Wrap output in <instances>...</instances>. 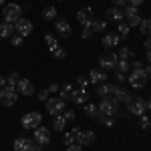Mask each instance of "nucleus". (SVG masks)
I'll use <instances>...</instances> for the list:
<instances>
[{
	"label": "nucleus",
	"mask_w": 151,
	"mask_h": 151,
	"mask_svg": "<svg viewBox=\"0 0 151 151\" xmlns=\"http://www.w3.org/2000/svg\"><path fill=\"white\" fill-rule=\"evenodd\" d=\"M125 109H127L129 115L141 117L143 113L149 111V101L143 99V97H139V95H127V99H125Z\"/></svg>",
	"instance_id": "1"
},
{
	"label": "nucleus",
	"mask_w": 151,
	"mask_h": 151,
	"mask_svg": "<svg viewBox=\"0 0 151 151\" xmlns=\"http://www.w3.org/2000/svg\"><path fill=\"white\" fill-rule=\"evenodd\" d=\"M149 81V73H145L143 69H131L127 73V83L133 89H143Z\"/></svg>",
	"instance_id": "2"
},
{
	"label": "nucleus",
	"mask_w": 151,
	"mask_h": 151,
	"mask_svg": "<svg viewBox=\"0 0 151 151\" xmlns=\"http://www.w3.org/2000/svg\"><path fill=\"white\" fill-rule=\"evenodd\" d=\"M99 111H101L103 117H119V115H123V111L119 109V103H117L113 97H105V99H101Z\"/></svg>",
	"instance_id": "3"
},
{
	"label": "nucleus",
	"mask_w": 151,
	"mask_h": 151,
	"mask_svg": "<svg viewBox=\"0 0 151 151\" xmlns=\"http://www.w3.org/2000/svg\"><path fill=\"white\" fill-rule=\"evenodd\" d=\"M2 16H4V22L14 24L18 18H22V8H20V4H16V2L4 4V8H2Z\"/></svg>",
	"instance_id": "4"
},
{
	"label": "nucleus",
	"mask_w": 151,
	"mask_h": 151,
	"mask_svg": "<svg viewBox=\"0 0 151 151\" xmlns=\"http://www.w3.org/2000/svg\"><path fill=\"white\" fill-rule=\"evenodd\" d=\"M16 101H18V91L16 89H12V87H2L0 89V105L12 107V105H16Z\"/></svg>",
	"instance_id": "5"
},
{
	"label": "nucleus",
	"mask_w": 151,
	"mask_h": 151,
	"mask_svg": "<svg viewBox=\"0 0 151 151\" xmlns=\"http://www.w3.org/2000/svg\"><path fill=\"white\" fill-rule=\"evenodd\" d=\"M117 60H119L117 52H113V50H107V52H103V55L99 57V65H101V69H103V70H115Z\"/></svg>",
	"instance_id": "6"
},
{
	"label": "nucleus",
	"mask_w": 151,
	"mask_h": 151,
	"mask_svg": "<svg viewBox=\"0 0 151 151\" xmlns=\"http://www.w3.org/2000/svg\"><path fill=\"white\" fill-rule=\"evenodd\" d=\"M73 131H75V143H79L81 147L93 145L95 143V133L93 131H83V129H79V127H75Z\"/></svg>",
	"instance_id": "7"
},
{
	"label": "nucleus",
	"mask_w": 151,
	"mask_h": 151,
	"mask_svg": "<svg viewBox=\"0 0 151 151\" xmlns=\"http://www.w3.org/2000/svg\"><path fill=\"white\" fill-rule=\"evenodd\" d=\"M32 30H35V24L30 22V20H26V18H18L14 22V35L22 36V38H26Z\"/></svg>",
	"instance_id": "8"
},
{
	"label": "nucleus",
	"mask_w": 151,
	"mask_h": 151,
	"mask_svg": "<svg viewBox=\"0 0 151 151\" xmlns=\"http://www.w3.org/2000/svg\"><path fill=\"white\" fill-rule=\"evenodd\" d=\"M38 125H42V115L38 111H30L22 117V127L24 129H36Z\"/></svg>",
	"instance_id": "9"
},
{
	"label": "nucleus",
	"mask_w": 151,
	"mask_h": 151,
	"mask_svg": "<svg viewBox=\"0 0 151 151\" xmlns=\"http://www.w3.org/2000/svg\"><path fill=\"white\" fill-rule=\"evenodd\" d=\"M32 131H35V135H32V141H35L38 147H40V145H48V143H50V131H48L47 127L38 125V127L32 129Z\"/></svg>",
	"instance_id": "10"
},
{
	"label": "nucleus",
	"mask_w": 151,
	"mask_h": 151,
	"mask_svg": "<svg viewBox=\"0 0 151 151\" xmlns=\"http://www.w3.org/2000/svg\"><path fill=\"white\" fill-rule=\"evenodd\" d=\"M12 147H14V151H38V149H40V147H38L32 139H24V137L14 139Z\"/></svg>",
	"instance_id": "11"
},
{
	"label": "nucleus",
	"mask_w": 151,
	"mask_h": 151,
	"mask_svg": "<svg viewBox=\"0 0 151 151\" xmlns=\"http://www.w3.org/2000/svg\"><path fill=\"white\" fill-rule=\"evenodd\" d=\"M65 109H67V103H65V101H60L58 97H55V99H47V111L52 117H55V115H60Z\"/></svg>",
	"instance_id": "12"
},
{
	"label": "nucleus",
	"mask_w": 151,
	"mask_h": 151,
	"mask_svg": "<svg viewBox=\"0 0 151 151\" xmlns=\"http://www.w3.org/2000/svg\"><path fill=\"white\" fill-rule=\"evenodd\" d=\"M55 30H57V35L60 38H70L73 36V28H70V24L65 18H57L55 20Z\"/></svg>",
	"instance_id": "13"
},
{
	"label": "nucleus",
	"mask_w": 151,
	"mask_h": 151,
	"mask_svg": "<svg viewBox=\"0 0 151 151\" xmlns=\"http://www.w3.org/2000/svg\"><path fill=\"white\" fill-rule=\"evenodd\" d=\"M77 20H79V24H83V26H91V22L95 20V12L91 6H85V8H81V10L77 12Z\"/></svg>",
	"instance_id": "14"
},
{
	"label": "nucleus",
	"mask_w": 151,
	"mask_h": 151,
	"mask_svg": "<svg viewBox=\"0 0 151 151\" xmlns=\"http://www.w3.org/2000/svg\"><path fill=\"white\" fill-rule=\"evenodd\" d=\"M16 91H18V95L30 97V95H35V85L30 81H26V79H20V81L16 83Z\"/></svg>",
	"instance_id": "15"
},
{
	"label": "nucleus",
	"mask_w": 151,
	"mask_h": 151,
	"mask_svg": "<svg viewBox=\"0 0 151 151\" xmlns=\"http://www.w3.org/2000/svg\"><path fill=\"white\" fill-rule=\"evenodd\" d=\"M89 83H93V85H101V83H107V70L103 69H93L89 73Z\"/></svg>",
	"instance_id": "16"
},
{
	"label": "nucleus",
	"mask_w": 151,
	"mask_h": 151,
	"mask_svg": "<svg viewBox=\"0 0 151 151\" xmlns=\"http://www.w3.org/2000/svg\"><path fill=\"white\" fill-rule=\"evenodd\" d=\"M70 101L77 105H85L89 101V93H87V89H73V95H70Z\"/></svg>",
	"instance_id": "17"
},
{
	"label": "nucleus",
	"mask_w": 151,
	"mask_h": 151,
	"mask_svg": "<svg viewBox=\"0 0 151 151\" xmlns=\"http://www.w3.org/2000/svg\"><path fill=\"white\" fill-rule=\"evenodd\" d=\"M105 20H111V22H121V20H123V10H121V8H117V6L107 8V10H105Z\"/></svg>",
	"instance_id": "18"
},
{
	"label": "nucleus",
	"mask_w": 151,
	"mask_h": 151,
	"mask_svg": "<svg viewBox=\"0 0 151 151\" xmlns=\"http://www.w3.org/2000/svg\"><path fill=\"white\" fill-rule=\"evenodd\" d=\"M119 42H121V36L115 35V32H107V35L103 36V47L105 48H113V47H117Z\"/></svg>",
	"instance_id": "19"
},
{
	"label": "nucleus",
	"mask_w": 151,
	"mask_h": 151,
	"mask_svg": "<svg viewBox=\"0 0 151 151\" xmlns=\"http://www.w3.org/2000/svg\"><path fill=\"white\" fill-rule=\"evenodd\" d=\"M115 91V85H109V83H101V85H97V95L105 99V97H111Z\"/></svg>",
	"instance_id": "20"
},
{
	"label": "nucleus",
	"mask_w": 151,
	"mask_h": 151,
	"mask_svg": "<svg viewBox=\"0 0 151 151\" xmlns=\"http://www.w3.org/2000/svg\"><path fill=\"white\" fill-rule=\"evenodd\" d=\"M70 95H73V85L67 83V85H63V89H58V99L60 101H70Z\"/></svg>",
	"instance_id": "21"
},
{
	"label": "nucleus",
	"mask_w": 151,
	"mask_h": 151,
	"mask_svg": "<svg viewBox=\"0 0 151 151\" xmlns=\"http://www.w3.org/2000/svg\"><path fill=\"white\" fill-rule=\"evenodd\" d=\"M127 95H129V93L125 91V89H123V87H119V85H115V91H113V95H111V97L115 99L117 103H125Z\"/></svg>",
	"instance_id": "22"
},
{
	"label": "nucleus",
	"mask_w": 151,
	"mask_h": 151,
	"mask_svg": "<svg viewBox=\"0 0 151 151\" xmlns=\"http://www.w3.org/2000/svg\"><path fill=\"white\" fill-rule=\"evenodd\" d=\"M85 113L89 117H93V119H101V111H99V107L97 105H93V103H85Z\"/></svg>",
	"instance_id": "23"
},
{
	"label": "nucleus",
	"mask_w": 151,
	"mask_h": 151,
	"mask_svg": "<svg viewBox=\"0 0 151 151\" xmlns=\"http://www.w3.org/2000/svg\"><path fill=\"white\" fill-rule=\"evenodd\" d=\"M57 8L55 6H47L45 10H42V20H47V22H52V20H57Z\"/></svg>",
	"instance_id": "24"
},
{
	"label": "nucleus",
	"mask_w": 151,
	"mask_h": 151,
	"mask_svg": "<svg viewBox=\"0 0 151 151\" xmlns=\"http://www.w3.org/2000/svg\"><path fill=\"white\" fill-rule=\"evenodd\" d=\"M12 35H14V24L0 22V36H2V38H10Z\"/></svg>",
	"instance_id": "25"
},
{
	"label": "nucleus",
	"mask_w": 151,
	"mask_h": 151,
	"mask_svg": "<svg viewBox=\"0 0 151 151\" xmlns=\"http://www.w3.org/2000/svg\"><path fill=\"white\" fill-rule=\"evenodd\" d=\"M65 125H67V119L63 117V113H60V115H55V119H52V129H55V131H63Z\"/></svg>",
	"instance_id": "26"
},
{
	"label": "nucleus",
	"mask_w": 151,
	"mask_h": 151,
	"mask_svg": "<svg viewBox=\"0 0 151 151\" xmlns=\"http://www.w3.org/2000/svg\"><path fill=\"white\" fill-rule=\"evenodd\" d=\"M117 57L121 58V60H129V58L135 57V50H133V48H129V47H123L119 52H117Z\"/></svg>",
	"instance_id": "27"
},
{
	"label": "nucleus",
	"mask_w": 151,
	"mask_h": 151,
	"mask_svg": "<svg viewBox=\"0 0 151 151\" xmlns=\"http://www.w3.org/2000/svg\"><path fill=\"white\" fill-rule=\"evenodd\" d=\"M89 28H91L93 32H105V28H107V20H93Z\"/></svg>",
	"instance_id": "28"
},
{
	"label": "nucleus",
	"mask_w": 151,
	"mask_h": 151,
	"mask_svg": "<svg viewBox=\"0 0 151 151\" xmlns=\"http://www.w3.org/2000/svg\"><path fill=\"white\" fill-rule=\"evenodd\" d=\"M20 81V75L18 73H10L8 77H6V87H12V89H16V83Z\"/></svg>",
	"instance_id": "29"
},
{
	"label": "nucleus",
	"mask_w": 151,
	"mask_h": 151,
	"mask_svg": "<svg viewBox=\"0 0 151 151\" xmlns=\"http://www.w3.org/2000/svg\"><path fill=\"white\" fill-rule=\"evenodd\" d=\"M139 30H141V35H145V36H149L151 32V22H149V18H141V22H139Z\"/></svg>",
	"instance_id": "30"
},
{
	"label": "nucleus",
	"mask_w": 151,
	"mask_h": 151,
	"mask_svg": "<svg viewBox=\"0 0 151 151\" xmlns=\"http://www.w3.org/2000/svg\"><path fill=\"white\" fill-rule=\"evenodd\" d=\"M123 10V18H129V16H135V14H139V8H135V6H123L121 8Z\"/></svg>",
	"instance_id": "31"
},
{
	"label": "nucleus",
	"mask_w": 151,
	"mask_h": 151,
	"mask_svg": "<svg viewBox=\"0 0 151 151\" xmlns=\"http://www.w3.org/2000/svg\"><path fill=\"white\" fill-rule=\"evenodd\" d=\"M129 30H131V28H129L127 22H119V26H117V35H119V36L127 38V36H129Z\"/></svg>",
	"instance_id": "32"
},
{
	"label": "nucleus",
	"mask_w": 151,
	"mask_h": 151,
	"mask_svg": "<svg viewBox=\"0 0 151 151\" xmlns=\"http://www.w3.org/2000/svg\"><path fill=\"white\" fill-rule=\"evenodd\" d=\"M115 70H121V73H125L127 75L129 70H131V65H129V60H117V67H115Z\"/></svg>",
	"instance_id": "33"
},
{
	"label": "nucleus",
	"mask_w": 151,
	"mask_h": 151,
	"mask_svg": "<svg viewBox=\"0 0 151 151\" xmlns=\"http://www.w3.org/2000/svg\"><path fill=\"white\" fill-rule=\"evenodd\" d=\"M50 52H52V57L57 58V60H63V58L67 57V50H65L63 47H55L52 50H50Z\"/></svg>",
	"instance_id": "34"
},
{
	"label": "nucleus",
	"mask_w": 151,
	"mask_h": 151,
	"mask_svg": "<svg viewBox=\"0 0 151 151\" xmlns=\"http://www.w3.org/2000/svg\"><path fill=\"white\" fill-rule=\"evenodd\" d=\"M45 42H47V47L50 48V50H52L55 47H58V42H57V36H55V35H47V36H45Z\"/></svg>",
	"instance_id": "35"
},
{
	"label": "nucleus",
	"mask_w": 151,
	"mask_h": 151,
	"mask_svg": "<svg viewBox=\"0 0 151 151\" xmlns=\"http://www.w3.org/2000/svg\"><path fill=\"white\" fill-rule=\"evenodd\" d=\"M139 22H141V16H139V14H135V16H129V18H127L129 28H133V26H139Z\"/></svg>",
	"instance_id": "36"
},
{
	"label": "nucleus",
	"mask_w": 151,
	"mask_h": 151,
	"mask_svg": "<svg viewBox=\"0 0 151 151\" xmlns=\"http://www.w3.org/2000/svg\"><path fill=\"white\" fill-rule=\"evenodd\" d=\"M63 143H65V145H73V143H75V131H69V133H65V137H63Z\"/></svg>",
	"instance_id": "37"
},
{
	"label": "nucleus",
	"mask_w": 151,
	"mask_h": 151,
	"mask_svg": "<svg viewBox=\"0 0 151 151\" xmlns=\"http://www.w3.org/2000/svg\"><path fill=\"white\" fill-rule=\"evenodd\" d=\"M22 40H24V38H22V36H18V35H12L10 36V45H12V47H22Z\"/></svg>",
	"instance_id": "38"
},
{
	"label": "nucleus",
	"mask_w": 151,
	"mask_h": 151,
	"mask_svg": "<svg viewBox=\"0 0 151 151\" xmlns=\"http://www.w3.org/2000/svg\"><path fill=\"white\" fill-rule=\"evenodd\" d=\"M141 129H145V131L149 129V117H147V113L141 115Z\"/></svg>",
	"instance_id": "39"
},
{
	"label": "nucleus",
	"mask_w": 151,
	"mask_h": 151,
	"mask_svg": "<svg viewBox=\"0 0 151 151\" xmlns=\"http://www.w3.org/2000/svg\"><path fill=\"white\" fill-rule=\"evenodd\" d=\"M63 117H65V119H67V121H73V119H75V111H73V109H69V111H67V109H65V111H63Z\"/></svg>",
	"instance_id": "40"
},
{
	"label": "nucleus",
	"mask_w": 151,
	"mask_h": 151,
	"mask_svg": "<svg viewBox=\"0 0 151 151\" xmlns=\"http://www.w3.org/2000/svg\"><path fill=\"white\" fill-rule=\"evenodd\" d=\"M115 79L119 83H125V81H127V75H125V73H121V70H115Z\"/></svg>",
	"instance_id": "41"
},
{
	"label": "nucleus",
	"mask_w": 151,
	"mask_h": 151,
	"mask_svg": "<svg viewBox=\"0 0 151 151\" xmlns=\"http://www.w3.org/2000/svg\"><path fill=\"white\" fill-rule=\"evenodd\" d=\"M47 99H48V89H42V91L38 93V101L42 103V101H47Z\"/></svg>",
	"instance_id": "42"
},
{
	"label": "nucleus",
	"mask_w": 151,
	"mask_h": 151,
	"mask_svg": "<svg viewBox=\"0 0 151 151\" xmlns=\"http://www.w3.org/2000/svg\"><path fill=\"white\" fill-rule=\"evenodd\" d=\"M91 35H93V30H91L89 26H85V28H83V32H81V36H83V38H91Z\"/></svg>",
	"instance_id": "43"
},
{
	"label": "nucleus",
	"mask_w": 151,
	"mask_h": 151,
	"mask_svg": "<svg viewBox=\"0 0 151 151\" xmlns=\"http://www.w3.org/2000/svg\"><path fill=\"white\" fill-rule=\"evenodd\" d=\"M67 151H83V147L79 143H73V145H67Z\"/></svg>",
	"instance_id": "44"
},
{
	"label": "nucleus",
	"mask_w": 151,
	"mask_h": 151,
	"mask_svg": "<svg viewBox=\"0 0 151 151\" xmlns=\"http://www.w3.org/2000/svg\"><path fill=\"white\" fill-rule=\"evenodd\" d=\"M143 2H145V0H129L127 4H129V6H135V8H139Z\"/></svg>",
	"instance_id": "45"
},
{
	"label": "nucleus",
	"mask_w": 151,
	"mask_h": 151,
	"mask_svg": "<svg viewBox=\"0 0 151 151\" xmlns=\"http://www.w3.org/2000/svg\"><path fill=\"white\" fill-rule=\"evenodd\" d=\"M129 0H113V4H115L117 8H123V6H127Z\"/></svg>",
	"instance_id": "46"
},
{
	"label": "nucleus",
	"mask_w": 151,
	"mask_h": 151,
	"mask_svg": "<svg viewBox=\"0 0 151 151\" xmlns=\"http://www.w3.org/2000/svg\"><path fill=\"white\" fill-rule=\"evenodd\" d=\"M77 83H79V87H81V89H85V87L89 85V81H87L85 77H79V79H77Z\"/></svg>",
	"instance_id": "47"
},
{
	"label": "nucleus",
	"mask_w": 151,
	"mask_h": 151,
	"mask_svg": "<svg viewBox=\"0 0 151 151\" xmlns=\"http://www.w3.org/2000/svg\"><path fill=\"white\" fill-rule=\"evenodd\" d=\"M131 69H143V63L141 60H133L131 63Z\"/></svg>",
	"instance_id": "48"
},
{
	"label": "nucleus",
	"mask_w": 151,
	"mask_h": 151,
	"mask_svg": "<svg viewBox=\"0 0 151 151\" xmlns=\"http://www.w3.org/2000/svg\"><path fill=\"white\" fill-rule=\"evenodd\" d=\"M58 91V83H52L50 87H48V93H57Z\"/></svg>",
	"instance_id": "49"
},
{
	"label": "nucleus",
	"mask_w": 151,
	"mask_h": 151,
	"mask_svg": "<svg viewBox=\"0 0 151 151\" xmlns=\"http://www.w3.org/2000/svg\"><path fill=\"white\" fill-rule=\"evenodd\" d=\"M2 87H6V77L0 75V89H2Z\"/></svg>",
	"instance_id": "50"
},
{
	"label": "nucleus",
	"mask_w": 151,
	"mask_h": 151,
	"mask_svg": "<svg viewBox=\"0 0 151 151\" xmlns=\"http://www.w3.org/2000/svg\"><path fill=\"white\" fill-rule=\"evenodd\" d=\"M143 47H145V50H149V48H151V42H149V40H145V42H143Z\"/></svg>",
	"instance_id": "51"
},
{
	"label": "nucleus",
	"mask_w": 151,
	"mask_h": 151,
	"mask_svg": "<svg viewBox=\"0 0 151 151\" xmlns=\"http://www.w3.org/2000/svg\"><path fill=\"white\" fill-rule=\"evenodd\" d=\"M4 4H6V0H0V6H4Z\"/></svg>",
	"instance_id": "52"
},
{
	"label": "nucleus",
	"mask_w": 151,
	"mask_h": 151,
	"mask_svg": "<svg viewBox=\"0 0 151 151\" xmlns=\"http://www.w3.org/2000/svg\"><path fill=\"white\" fill-rule=\"evenodd\" d=\"M60 2H65V0H60Z\"/></svg>",
	"instance_id": "53"
}]
</instances>
